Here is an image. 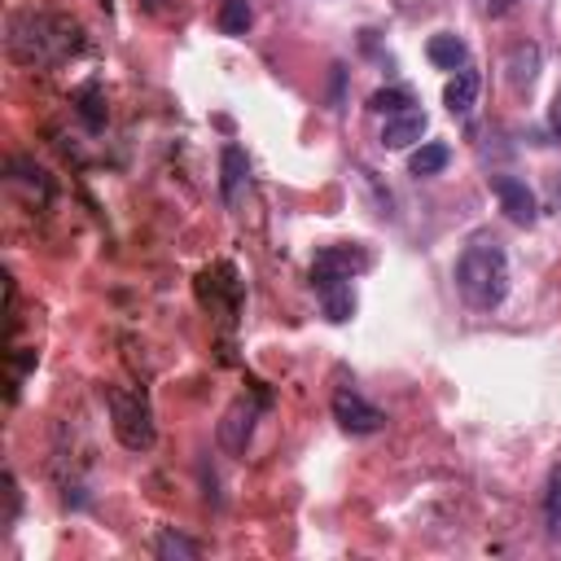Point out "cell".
<instances>
[{
    "label": "cell",
    "instance_id": "44dd1931",
    "mask_svg": "<svg viewBox=\"0 0 561 561\" xmlns=\"http://www.w3.org/2000/svg\"><path fill=\"white\" fill-rule=\"evenodd\" d=\"M548 128H552V137H561V88H557L552 105H548Z\"/></svg>",
    "mask_w": 561,
    "mask_h": 561
},
{
    "label": "cell",
    "instance_id": "4fadbf2b",
    "mask_svg": "<svg viewBox=\"0 0 561 561\" xmlns=\"http://www.w3.org/2000/svg\"><path fill=\"white\" fill-rule=\"evenodd\" d=\"M447 163H452V150H447L443 141H425V145H417V150H412L408 171H412V176H438Z\"/></svg>",
    "mask_w": 561,
    "mask_h": 561
},
{
    "label": "cell",
    "instance_id": "e0dca14e",
    "mask_svg": "<svg viewBox=\"0 0 561 561\" xmlns=\"http://www.w3.org/2000/svg\"><path fill=\"white\" fill-rule=\"evenodd\" d=\"M154 552H158V557H167V561H171V557L193 561V557L202 552V544H193V539H184V535H176V531H163V535H158V544H154Z\"/></svg>",
    "mask_w": 561,
    "mask_h": 561
},
{
    "label": "cell",
    "instance_id": "ffe728a7",
    "mask_svg": "<svg viewBox=\"0 0 561 561\" xmlns=\"http://www.w3.org/2000/svg\"><path fill=\"white\" fill-rule=\"evenodd\" d=\"M522 5V0H487V18H505V14H513Z\"/></svg>",
    "mask_w": 561,
    "mask_h": 561
},
{
    "label": "cell",
    "instance_id": "6da1fadb",
    "mask_svg": "<svg viewBox=\"0 0 561 561\" xmlns=\"http://www.w3.org/2000/svg\"><path fill=\"white\" fill-rule=\"evenodd\" d=\"M457 290L466 294L470 307L479 311H492L505 303L509 294V259H505V246L492 242V238H479L461 251L457 259Z\"/></svg>",
    "mask_w": 561,
    "mask_h": 561
},
{
    "label": "cell",
    "instance_id": "30bf717a",
    "mask_svg": "<svg viewBox=\"0 0 561 561\" xmlns=\"http://www.w3.org/2000/svg\"><path fill=\"white\" fill-rule=\"evenodd\" d=\"M425 137V115L421 110H399V115H391L386 119V128H382V145L386 150H408V145H417Z\"/></svg>",
    "mask_w": 561,
    "mask_h": 561
},
{
    "label": "cell",
    "instance_id": "9c48e42d",
    "mask_svg": "<svg viewBox=\"0 0 561 561\" xmlns=\"http://www.w3.org/2000/svg\"><path fill=\"white\" fill-rule=\"evenodd\" d=\"M219 171H224V180H219L224 202L238 206V202H242V189L251 184V163H246V154H242L238 145H224V154H219Z\"/></svg>",
    "mask_w": 561,
    "mask_h": 561
},
{
    "label": "cell",
    "instance_id": "9a60e30c",
    "mask_svg": "<svg viewBox=\"0 0 561 561\" xmlns=\"http://www.w3.org/2000/svg\"><path fill=\"white\" fill-rule=\"evenodd\" d=\"M251 0H224L219 5V31L224 36H246V27H251Z\"/></svg>",
    "mask_w": 561,
    "mask_h": 561
},
{
    "label": "cell",
    "instance_id": "52a82bcc",
    "mask_svg": "<svg viewBox=\"0 0 561 561\" xmlns=\"http://www.w3.org/2000/svg\"><path fill=\"white\" fill-rule=\"evenodd\" d=\"M255 417H259V404H246V399H238V404L229 408V417L219 421V443L229 447V452H246L251 430H255Z\"/></svg>",
    "mask_w": 561,
    "mask_h": 561
},
{
    "label": "cell",
    "instance_id": "ac0fdd59",
    "mask_svg": "<svg viewBox=\"0 0 561 561\" xmlns=\"http://www.w3.org/2000/svg\"><path fill=\"white\" fill-rule=\"evenodd\" d=\"M412 105V97L408 92H399V88H382V92H373L369 97V110H373V115H399V110H408Z\"/></svg>",
    "mask_w": 561,
    "mask_h": 561
},
{
    "label": "cell",
    "instance_id": "5b68a950",
    "mask_svg": "<svg viewBox=\"0 0 561 561\" xmlns=\"http://www.w3.org/2000/svg\"><path fill=\"white\" fill-rule=\"evenodd\" d=\"M311 285H316V294H320V303H324V316H329L333 324L352 320L356 298H352V281H347V277H333V272H311Z\"/></svg>",
    "mask_w": 561,
    "mask_h": 561
},
{
    "label": "cell",
    "instance_id": "d6986e66",
    "mask_svg": "<svg viewBox=\"0 0 561 561\" xmlns=\"http://www.w3.org/2000/svg\"><path fill=\"white\" fill-rule=\"evenodd\" d=\"M79 115L88 119V128H101L105 115H101V88L97 84H84L79 88Z\"/></svg>",
    "mask_w": 561,
    "mask_h": 561
},
{
    "label": "cell",
    "instance_id": "7c38bea8",
    "mask_svg": "<svg viewBox=\"0 0 561 561\" xmlns=\"http://www.w3.org/2000/svg\"><path fill=\"white\" fill-rule=\"evenodd\" d=\"M425 58L438 66V71H466V62H470V49H466V40L461 36H452V31H438V36H430V44H425Z\"/></svg>",
    "mask_w": 561,
    "mask_h": 561
},
{
    "label": "cell",
    "instance_id": "2e32d148",
    "mask_svg": "<svg viewBox=\"0 0 561 561\" xmlns=\"http://www.w3.org/2000/svg\"><path fill=\"white\" fill-rule=\"evenodd\" d=\"M544 522L552 535H561V466H552L548 487H544Z\"/></svg>",
    "mask_w": 561,
    "mask_h": 561
},
{
    "label": "cell",
    "instance_id": "8992f818",
    "mask_svg": "<svg viewBox=\"0 0 561 561\" xmlns=\"http://www.w3.org/2000/svg\"><path fill=\"white\" fill-rule=\"evenodd\" d=\"M492 189L500 197V211L513 219V224H535V193L526 189V180H513V176H492Z\"/></svg>",
    "mask_w": 561,
    "mask_h": 561
},
{
    "label": "cell",
    "instance_id": "7a4b0ae2",
    "mask_svg": "<svg viewBox=\"0 0 561 561\" xmlns=\"http://www.w3.org/2000/svg\"><path fill=\"white\" fill-rule=\"evenodd\" d=\"M31 36H23L18 27H14V36H10V49L14 44H27L31 40V49L27 53H18V62H31V66H53V62H62L66 53H75L79 49V31L71 27V23H62V18H36V14H27V18H18Z\"/></svg>",
    "mask_w": 561,
    "mask_h": 561
},
{
    "label": "cell",
    "instance_id": "3957f363",
    "mask_svg": "<svg viewBox=\"0 0 561 561\" xmlns=\"http://www.w3.org/2000/svg\"><path fill=\"white\" fill-rule=\"evenodd\" d=\"M105 399H110V412H115V434L124 447H132V452L154 447V417H150V404L141 395L105 391Z\"/></svg>",
    "mask_w": 561,
    "mask_h": 561
},
{
    "label": "cell",
    "instance_id": "8fae6325",
    "mask_svg": "<svg viewBox=\"0 0 561 561\" xmlns=\"http://www.w3.org/2000/svg\"><path fill=\"white\" fill-rule=\"evenodd\" d=\"M479 71H457L452 79H447V88H443V105H447V115H470L474 110V101H479Z\"/></svg>",
    "mask_w": 561,
    "mask_h": 561
},
{
    "label": "cell",
    "instance_id": "5bb4252c",
    "mask_svg": "<svg viewBox=\"0 0 561 561\" xmlns=\"http://www.w3.org/2000/svg\"><path fill=\"white\" fill-rule=\"evenodd\" d=\"M535 75H539V49L535 44H518L509 53V84L513 88H531Z\"/></svg>",
    "mask_w": 561,
    "mask_h": 561
},
{
    "label": "cell",
    "instance_id": "ba28073f",
    "mask_svg": "<svg viewBox=\"0 0 561 561\" xmlns=\"http://www.w3.org/2000/svg\"><path fill=\"white\" fill-rule=\"evenodd\" d=\"M365 268H369V255L360 246H324L311 264V272H333V277H347V281L360 277Z\"/></svg>",
    "mask_w": 561,
    "mask_h": 561
},
{
    "label": "cell",
    "instance_id": "277c9868",
    "mask_svg": "<svg viewBox=\"0 0 561 561\" xmlns=\"http://www.w3.org/2000/svg\"><path fill=\"white\" fill-rule=\"evenodd\" d=\"M333 421H339L347 434H378L386 425V412L373 408L365 395H356L352 386L333 391Z\"/></svg>",
    "mask_w": 561,
    "mask_h": 561
}]
</instances>
